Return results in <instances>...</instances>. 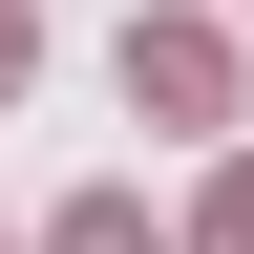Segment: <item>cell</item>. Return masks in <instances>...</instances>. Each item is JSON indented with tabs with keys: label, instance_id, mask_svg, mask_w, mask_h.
<instances>
[{
	"label": "cell",
	"instance_id": "6da1fadb",
	"mask_svg": "<svg viewBox=\"0 0 254 254\" xmlns=\"http://www.w3.org/2000/svg\"><path fill=\"white\" fill-rule=\"evenodd\" d=\"M127 106L212 127V106H233V43H212V21H127Z\"/></svg>",
	"mask_w": 254,
	"mask_h": 254
},
{
	"label": "cell",
	"instance_id": "7a4b0ae2",
	"mask_svg": "<svg viewBox=\"0 0 254 254\" xmlns=\"http://www.w3.org/2000/svg\"><path fill=\"white\" fill-rule=\"evenodd\" d=\"M43 254H170V233H148V190H85V212H43Z\"/></svg>",
	"mask_w": 254,
	"mask_h": 254
},
{
	"label": "cell",
	"instance_id": "3957f363",
	"mask_svg": "<svg viewBox=\"0 0 254 254\" xmlns=\"http://www.w3.org/2000/svg\"><path fill=\"white\" fill-rule=\"evenodd\" d=\"M190 233H212V254H254V148L212 170V212H190Z\"/></svg>",
	"mask_w": 254,
	"mask_h": 254
},
{
	"label": "cell",
	"instance_id": "277c9868",
	"mask_svg": "<svg viewBox=\"0 0 254 254\" xmlns=\"http://www.w3.org/2000/svg\"><path fill=\"white\" fill-rule=\"evenodd\" d=\"M21 64H43V21H21V0H0V85H21Z\"/></svg>",
	"mask_w": 254,
	"mask_h": 254
},
{
	"label": "cell",
	"instance_id": "5b68a950",
	"mask_svg": "<svg viewBox=\"0 0 254 254\" xmlns=\"http://www.w3.org/2000/svg\"><path fill=\"white\" fill-rule=\"evenodd\" d=\"M0 254H21V233H0Z\"/></svg>",
	"mask_w": 254,
	"mask_h": 254
}]
</instances>
